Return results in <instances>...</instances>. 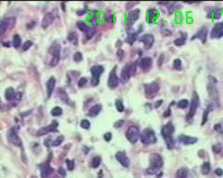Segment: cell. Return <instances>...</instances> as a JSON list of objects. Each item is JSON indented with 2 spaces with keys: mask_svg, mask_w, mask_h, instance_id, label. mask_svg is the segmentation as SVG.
<instances>
[{
  "mask_svg": "<svg viewBox=\"0 0 223 178\" xmlns=\"http://www.w3.org/2000/svg\"><path fill=\"white\" fill-rule=\"evenodd\" d=\"M162 103H163V100H158L157 102L155 103V105H154V108H159Z\"/></svg>",
  "mask_w": 223,
  "mask_h": 178,
  "instance_id": "obj_58",
  "label": "cell"
},
{
  "mask_svg": "<svg viewBox=\"0 0 223 178\" xmlns=\"http://www.w3.org/2000/svg\"><path fill=\"white\" fill-rule=\"evenodd\" d=\"M123 123H124V121H117V122H115L114 123V126L115 127V128H119V127H121L122 125H123Z\"/></svg>",
  "mask_w": 223,
  "mask_h": 178,
  "instance_id": "obj_53",
  "label": "cell"
},
{
  "mask_svg": "<svg viewBox=\"0 0 223 178\" xmlns=\"http://www.w3.org/2000/svg\"><path fill=\"white\" fill-rule=\"evenodd\" d=\"M63 139H64L63 135H59V137H58L56 139H54L53 141H51L50 146H52V147H58V146H59V145H61V144L62 143Z\"/></svg>",
  "mask_w": 223,
  "mask_h": 178,
  "instance_id": "obj_32",
  "label": "cell"
},
{
  "mask_svg": "<svg viewBox=\"0 0 223 178\" xmlns=\"http://www.w3.org/2000/svg\"><path fill=\"white\" fill-rule=\"evenodd\" d=\"M68 40H69L74 46L78 45V35H77V33L75 32H72L69 33V35H68Z\"/></svg>",
  "mask_w": 223,
  "mask_h": 178,
  "instance_id": "obj_29",
  "label": "cell"
},
{
  "mask_svg": "<svg viewBox=\"0 0 223 178\" xmlns=\"http://www.w3.org/2000/svg\"><path fill=\"white\" fill-rule=\"evenodd\" d=\"M54 21V15L52 13H47L44 18H43L42 20V28L43 29H48L51 24H52V22Z\"/></svg>",
  "mask_w": 223,
  "mask_h": 178,
  "instance_id": "obj_17",
  "label": "cell"
},
{
  "mask_svg": "<svg viewBox=\"0 0 223 178\" xmlns=\"http://www.w3.org/2000/svg\"><path fill=\"white\" fill-rule=\"evenodd\" d=\"M140 141L143 144H146V145L154 144V143H156V141H157L155 134H154V132L150 128H147V129L143 130L142 133L140 134Z\"/></svg>",
  "mask_w": 223,
  "mask_h": 178,
  "instance_id": "obj_2",
  "label": "cell"
},
{
  "mask_svg": "<svg viewBox=\"0 0 223 178\" xmlns=\"http://www.w3.org/2000/svg\"><path fill=\"white\" fill-rule=\"evenodd\" d=\"M139 14H140V10H136L134 11H131L127 16V22L129 24H132L134 21H136L139 18Z\"/></svg>",
  "mask_w": 223,
  "mask_h": 178,
  "instance_id": "obj_28",
  "label": "cell"
},
{
  "mask_svg": "<svg viewBox=\"0 0 223 178\" xmlns=\"http://www.w3.org/2000/svg\"><path fill=\"white\" fill-rule=\"evenodd\" d=\"M210 170H211V166H210V163L209 162H204L203 165H202V168H201V172L202 174H207L210 173Z\"/></svg>",
  "mask_w": 223,
  "mask_h": 178,
  "instance_id": "obj_33",
  "label": "cell"
},
{
  "mask_svg": "<svg viewBox=\"0 0 223 178\" xmlns=\"http://www.w3.org/2000/svg\"><path fill=\"white\" fill-rule=\"evenodd\" d=\"M83 59V55L81 52H75L74 55V61L76 62H80Z\"/></svg>",
  "mask_w": 223,
  "mask_h": 178,
  "instance_id": "obj_44",
  "label": "cell"
},
{
  "mask_svg": "<svg viewBox=\"0 0 223 178\" xmlns=\"http://www.w3.org/2000/svg\"><path fill=\"white\" fill-rule=\"evenodd\" d=\"M115 158H116V160H118L119 163L121 164L122 166H124L126 168L129 167V164H130L129 159H128V157L126 155L125 152H123V151L117 152V153L115 154Z\"/></svg>",
  "mask_w": 223,
  "mask_h": 178,
  "instance_id": "obj_13",
  "label": "cell"
},
{
  "mask_svg": "<svg viewBox=\"0 0 223 178\" xmlns=\"http://www.w3.org/2000/svg\"><path fill=\"white\" fill-rule=\"evenodd\" d=\"M152 65V59L151 58H143L140 61V67L143 71H147Z\"/></svg>",
  "mask_w": 223,
  "mask_h": 178,
  "instance_id": "obj_22",
  "label": "cell"
},
{
  "mask_svg": "<svg viewBox=\"0 0 223 178\" xmlns=\"http://www.w3.org/2000/svg\"><path fill=\"white\" fill-rule=\"evenodd\" d=\"M150 162H151V167L147 169V173L150 174H154L158 172L159 169L164 164L163 159L159 154L153 153L150 157Z\"/></svg>",
  "mask_w": 223,
  "mask_h": 178,
  "instance_id": "obj_1",
  "label": "cell"
},
{
  "mask_svg": "<svg viewBox=\"0 0 223 178\" xmlns=\"http://www.w3.org/2000/svg\"><path fill=\"white\" fill-rule=\"evenodd\" d=\"M135 72H136V64L135 63L126 64L121 72V81L123 83L128 82L129 78L135 74Z\"/></svg>",
  "mask_w": 223,
  "mask_h": 178,
  "instance_id": "obj_3",
  "label": "cell"
},
{
  "mask_svg": "<svg viewBox=\"0 0 223 178\" xmlns=\"http://www.w3.org/2000/svg\"><path fill=\"white\" fill-rule=\"evenodd\" d=\"M115 107H116V109H117L119 112H124V105H123L121 100L117 99L115 101Z\"/></svg>",
  "mask_w": 223,
  "mask_h": 178,
  "instance_id": "obj_40",
  "label": "cell"
},
{
  "mask_svg": "<svg viewBox=\"0 0 223 178\" xmlns=\"http://www.w3.org/2000/svg\"><path fill=\"white\" fill-rule=\"evenodd\" d=\"M95 29L93 28H89L87 32H85V37H87V39H91L93 37V35H95Z\"/></svg>",
  "mask_w": 223,
  "mask_h": 178,
  "instance_id": "obj_41",
  "label": "cell"
},
{
  "mask_svg": "<svg viewBox=\"0 0 223 178\" xmlns=\"http://www.w3.org/2000/svg\"><path fill=\"white\" fill-rule=\"evenodd\" d=\"M185 42H186V37H178L174 41V44L177 47H181L185 44Z\"/></svg>",
  "mask_w": 223,
  "mask_h": 178,
  "instance_id": "obj_39",
  "label": "cell"
},
{
  "mask_svg": "<svg viewBox=\"0 0 223 178\" xmlns=\"http://www.w3.org/2000/svg\"><path fill=\"white\" fill-rule=\"evenodd\" d=\"M178 140L181 141L184 145H192V144H194L197 142L196 137H189V135H185V134H181L178 137Z\"/></svg>",
  "mask_w": 223,
  "mask_h": 178,
  "instance_id": "obj_20",
  "label": "cell"
},
{
  "mask_svg": "<svg viewBox=\"0 0 223 178\" xmlns=\"http://www.w3.org/2000/svg\"><path fill=\"white\" fill-rule=\"evenodd\" d=\"M188 169L186 168H181L176 173V178H187L188 177Z\"/></svg>",
  "mask_w": 223,
  "mask_h": 178,
  "instance_id": "obj_30",
  "label": "cell"
},
{
  "mask_svg": "<svg viewBox=\"0 0 223 178\" xmlns=\"http://www.w3.org/2000/svg\"><path fill=\"white\" fill-rule=\"evenodd\" d=\"M59 174H61L63 177L65 176V171H64V169L63 168H59Z\"/></svg>",
  "mask_w": 223,
  "mask_h": 178,
  "instance_id": "obj_57",
  "label": "cell"
},
{
  "mask_svg": "<svg viewBox=\"0 0 223 178\" xmlns=\"http://www.w3.org/2000/svg\"><path fill=\"white\" fill-rule=\"evenodd\" d=\"M16 23V20L15 18H5L1 20V22H0V25H1V35H3L4 33L7 31H10V29H12L14 27V25Z\"/></svg>",
  "mask_w": 223,
  "mask_h": 178,
  "instance_id": "obj_9",
  "label": "cell"
},
{
  "mask_svg": "<svg viewBox=\"0 0 223 178\" xmlns=\"http://www.w3.org/2000/svg\"><path fill=\"white\" fill-rule=\"evenodd\" d=\"M56 86V80L54 77H50L48 81L47 82V94H48V98H49L52 95V92L55 88Z\"/></svg>",
  "mask_w": 223,
  "mask_h": 178,
  "instance_id": "obj_21",
  "label": "cell"
},
{
  "mask_svg": "<svg viewBox=\"0 0 223 178\" xmlns=\"http://www.w3.org/2000/svg\"><path fill=\"white\" fill-rule=\"evenodd\" d=\"M33 45V42L32 41H26L25 43L22 45V51H26V50H28Z\"/></svg>",
  "mask_w": 223,
  "mask_h": 178,
  "instance_id": "obj_47",
  "label": "cell"
},
{
  "mask_svg": "<svg viewBox=\"0 0 223 178\" xmlns=\"http://www.w3.org/2000/svg\"><path fill=\"white\" fill-rule=\"evenodd\" d=\"M57 128H58V123L56 121H53L52 123H51L50 124L45 126V127H42V128H40L37 133H36V135L37 137H42V135H45L48 133H51V132H56L57 131Z\"/></svg>",
  "mask_w": 223,
  "mask_h": 178,
  "instance_id": "obj_10",
  "label": "cell"
},
{
  "mask_svg": "<svg viewBox=\"0 0 223 178\" xmlns=\"http://www.w3.org/2000/svg\"><path fill=\"white\" fill-rule=\"evenodd\" d=\"M160 16V12L156 10H153V8H151L147 11V21L150 23H153V21H155L156 19L159 18Z\"/></svg>",
  "mask_w": 223,
  "mask_h": 178,
  "instance_id": "obj_19",
  "label": "cell"
},
{
  "mask_svg": "<svg viewBox=\"0 0 223 178\" xmlns=\"http://www.w3.org/2000/svg\"><path fill=\"white\" fill-rule=\"evenodd\" d=\"M16 95L17 93L15 92V90L12 88V87H7L5 91V97H6V99L10 101L12 99H15L16 98Z\"/></svg>",
  "mask_w": 223,
  "mask_h": 178,
  "instance_id": "obj_27",
  "label": "cell"
},
{
  "mask_svg": "<svg viewBox=\"0 0 223 178\" xmlns=\"http://www.w3.org/2000/svg\"><path fill=\"white\" fill-rule=\"evenodd\" d=\"M215 174H217V175H219V176H221V175L223 174V171L221 170L220 168H219V169H217V170L215 171Z\"/></svg>",
  "mask_w": 223,
  "mask_h": 178,
  "instance_id": "obj_56",
  "label": "cell"
},
{
  "mask_svg": "<svg viewBox=\"0 0 223 178\" xmlns=\"http://www.w3.org/2000/svg\"><path fill=\"white\" fill-rule=\"evenodd\" d=\"M7 137L8 142L12 144V145L17 147H22V140L18 135V133H17V129H15L14 127L8 130L7 134Z\"/></svg>",
  "mask_w": 223,
  "mask_h": 178,
  "instance_id": "obj_6",
  "label": "cell"
},
{
  "mask_svg": "<svg viewBox=\"0 0 223 178\" xmlns=\"http://www.w3.org/2000/svg\"><path fill=\"white\" fill-rule=\"evenodd\" d=\"M66 165H67V169L69 171H73L74 168V162L71 160H66Z\"/></svg>",
  "mask_w": 223,
  "mask_h": 178,
  "instance_id": "obj_46",
  "label": "cell"
},
{
  "mask_svg": "<svg viewBox=\"0 0 223 178\" xmlns=\"http://www.w3.org/2000/svg\"><path fill=\"white\" fill-rule=\"evenodd\" d=\"M101 109H102V106H101L100 104L94 105V106L89 109V112H88V115L89 117H96L97 115L100 114V112H101Z\"/></svg>",
  "mask_w": 223,
  "mask_h": 178,
  "instance_id": "obj_25",
  "label": "cell"
},
{
  "mask_svg": "<svg viewBox=\"0 0 223 178\" xmlns=\"http://www.w3.org/2000/svg\"><path fill=\"white\" fill-rule=\"evenodd\" d=\"M198 106H199V97H198V95H197L196 92H193L192 103H191V107H190V112H189V113L187 115V120L189 122H190L192 119L193 118Z\"/></svg>",
  "mask_w": 223,
  "mask_h": 178,
  "instance_id": "obj_8",
  "label": "cell"
},
{
  "mask_svg": "<svg viewBox=\"0 0 223 178\" xmlns=\"http://www.w3.org/2000/svg\"><path fill=\"white\" fill-rule=\"evenodd\" d=\"M123 56H124V51H123V50H121V49L118 50V51H117V57L119 58L120 61H121V59L123 58Z\"/></svg>",
  "mask_w": 223,
  "mask_h": 178,
  "instance_id": "obj_54",
  "label": "cell"
},
{
  "mask_svg": "<svg viewBox=\"0 0 223 178\" xmlns=\"http://www.w3.org/2000/svg\"><path fill=\"white\" fill-rule=\"evenodd\" d=\"M169 112H170L169 109H167V113H166V114H165L164 116H168V114H169Z\"/></svg>",
  "mask_w": 223,
  "mask_h": 178,
  "instance_id": "obj_60",
  "label": "cell"
},
{
  "mask_svg": "<svg viewBox=\"0 0 223 178\" xmlns=\"http://www.w3.org/2000/svg\"><path fill=\"white\" fill-rule=\"evenodd\" d=\"M115 72H116V67H114V69L111 71L109 78H108V86L111 89L117 87L119 84V78Z\"/></svg>",
  "mask_w": 223,
  "mask_h": 178,
  "instance_id": "obj_11",
  "label": "cell"
},
{
  "mask_svg": "<svg viewBox=\"0 0 223 178\" xmlns=\"http://www.w3.org/2000/svg\"><path fill=\"white\" fill-rule=\"evenodd\" d=\"M174 130H175V128H174L173 124L171 123H167L166 125L163 126V128L161 130L162 137H164V138L171 137V135H172V134L174 133Z\"/></svg>",
  "mask_w": 223,
  "mask_h": 178,
  "instance_id": "obj_14",
  "label": "cell"
},
{
  "mask_svg": "<svg viewBox=\"0 0 223 178\" xmlns=\"http://www.w3.org/2000/svg\"><path fill=\"white\" fill-rule=\"evenodd\" d=\"M48 51L51 55H52V57L59 58V55H61V45L58 44V43H54L49 47Z\"/></svg>",
  "mask_w": 223,
  "mask_h": 178,
  "instance_id": "obj_24",
  "label": "cell"
},
{
  "mask_svg": "<svg viewBox=\"0 0 223 178\" xmlns=\"http://www.w3.org/2000/svg\"><path fill=\"white\" fill-rule=\"evenodd\" d=\"M213 151L215 152V153H219V152L221 151V148L219 145H216L213 147Z\"/></svg>",
  "mask_w": 223,
  "mask_h": 178,
  "instance_id": "obj_52",
  "label": "cell"
},
{
  "mask_svg": "<svg viewBox=\"0 0 223 178\" xmlns=\"http://www.w3.org/2000/svg\"><path fill=\"white\" fill-rule=\"evenodd\" d=\"M111 137H113V135H111V133H106V134H104V135H103V138H104V140H105V141H107V142H109V141L111 139Z\"/></svg>",
  "mask_w": 223,
  "mask_h": 178,
  "instance_id": "obj_51",
  "label": "cell"
},
{
  "mask_svg": "<svg viewBox=\"0 0 223 178\" xmlns=\"http://www.w3.org/2000/svg\"><path fill=\"white\" fill-rule=\"evenodd\" d=\"M145 96L148 98H152L159 91V84L156 82H152L151 83L144 84Z\"/></svg>",
  "mask_w": 223,
  "mask_h": 178,
  "instance_id": "obj_5",
  "label": "cell"
},
{
  "mask_svg": "<svg viewBox=\"0 0 223 178\" xmlns=\"http://www.w3.org/2000/svg\"><path fill=\"white\" fill-rule=\"evenodd\" d=\"M91 74H92V79H91V83L92 86H98L100 82V77L101 73L104 72V68L102 66H93L91 68Z\"/></svg>",
  "mask_w": 223,
  "mask_h": 178,
  "instance_id": "obj_7",
  "label": "cell"
},
{
  "mask_svg": "<svg viewBox=\"0 0 223 178\" xmlns=\"http://www.w3.org/2000/svg\"><path fill=\"white\" fill-rule=\"evenodd\" d=\"M140 40L144 44V47L146 49L151 48L152 47L153 43H154V37H153L152 35H150V33H147V35H142Z\"/></svg>",
  "mask_w": 223,
  "mask_h": 178,
  "instance_id": "obj_16",
  "label": "cell"
},
{
  "mask_svg": "<svg viewBox=\"0 0 223 178\" xmlns=\"http://www.w3.org/2000/svg\"><path fill=\"white\" fill-rule=\"evenodd\" d=\"M87 82H88V79L87 78H85V77H82V78H80L79 80H78V82H77V84H78V87H83V86H85V84L87 83Z\"/></svg>",
  "mask_w": 223,
  "mask_h": 178,
  "instance_id": "obj_48",
  "label": "cell"
},
{
  "mask_svg": "<svg viewBox=\"0 0 223 178\" xmlns=\"http://www.w3.org/2000/svg\"><path fill=\"white\" fill-rule=\"evenodd\" d=\"M40 171H41V176L42 178H47L48 175H50L53 173V169L50 167L49 163L44 162L40 165Z\"/></svg>",
  "mask_w": 223,
  "mask_h": 178,
  "instance_id": "obj_18",
  "label": "cell"
},
{
  "mask_svg": "<svg viewBox=\"0 0 223 178\" xmlns=\"http://www.w3.org/2000/svg\"><path fill=\"white\" fill-rule=\"evenodd\" d=\"M77 27H78L81 31H84V32H87L88 30L87 25H85V23H83V22H78V23H77Z\"/></svg>",
  "mask_w": 223,
  "mask_h": 178,
  "instance_id": "obj_49",
  "label": "cell"
},
{
  "mask_svg": "<svg viewBox=\"0 0 223 178\" xmlns=\"http://www.w3.org/2000/svg\"><path fill=\"white\" fill-rule=\"evenodd\" d=\"M62 114V109L59 108V107H55L51 109V115L54 116V117H58V116H61Z\"/></svg>",
  "mask_w": 223,
  "mask_h": 178,
  "instance_id": "obj_34",
  "label": "cell"
},
{
  "mask_svg": "<svg viewBox=\"0 0 223 178\" xmlns=\"http://www.w3.org/2000/svg\"><path fill=\"white\" fill-rule=\"evenodd\" d=\"M100 162H101V159H100V157L96 156V157H94V158L92 159V160H91V166H92L93 168H97V167L100 166Z\"/></svg>",
  "mask_w": 223,
  "mask_h": 178,
  "instance_id": "obj_35",
  "label": "cell"
},
{
  "mask_svg": "<svg viewBox=\"0 0 223 178\" xmlns=\"http://www.w3.org/2000/svg\"><path fill=\"white\" fill-rule=\"evenodd\" d=\"M215 83H217V81L215 80L214 82H209V84H208V94L211 97V99L214 101V102L219 103V94H218V90L215 86Z\"/></svg>",
  "mask_w": 223,
  "mask_h": 178,
  "instance_id": "obj_12",
  "label": "cell"
},
{
  "mask_svg": "<svg viewBox=\"0 0 223 178\" xmlns=\"http://www.w3.org/2000/svg\"><path fill=\"white\" fill-rule=\"evenodd\" d=\"M59 61V58L52 57V58H51V59H50V61H49V65H50L51 67H55V66L58 65Z\"/></svg>",
  "mask_w": 223,
  "mask_h": 178,
  "instance_id": "obj_45",
  "label": "cell"
},
{
  "mask_svg": "<svg viewBox=\"0 0 223 178\" xmlns=\"http://www.w3.org/2000/svg\"><path fill=\"white\" fill-rule=\"evenodd\" d=\"M136 33H129V35H128V37H127V42H128V43H129V44H132L133 43V42L136 40Z\"/></svg>",
  "mask_w": 223,
  "mask_h": 178,
  "instance_id": "obj_50",
  "label": "cell"
},
{
  "mask_svg": "<svg viewBox=\"0 0 223 178\" xmlns=\"http://www.w3.org/2000/svg\"><path fill=\"white\" fill-rule=\"evenodd\" d=\"M221 129V127H220V125L219 124H217V125H215V130H220Z\"/></svg>",
  "mask_w": 223,
  "mask_h": 178,
  "instance_id": "obj_59",
  "label": "cell"
},
{
  "mask_svg": "<svg viewBox=\"0 0 223 178\" xmlns=\"http://www.w3.org/2000/svg\"><path fill=\"white\" fill-rule=\"evenodd\" d=\"M21 45H22V40H21L20 35H15L13 36V46H14V47L18 48Z\"/></svg>",
  "mask_w": 223,
  "mask_h": 178,
  "instance_id": "obj_37",
  "label": "cell"
},
{
  "mask_svg": "<svg viewBox=\"0 0 223 178\" xmlns=\"http://www.w3.org/2000/svg\"><path fill=\"white\" fill-rule=\"evenodd\" d=\"M126 137L130 143H136L140 137V129L137 126H130L126 133Z\"/></svg>",
  "mask_w": 223,
  "mask_h": 178,
  "instance_id": "obj_4",
  "label": "cell"
},
{
  "mask_svg": "<svg viewBox=\"0 0 223 178\" xmlns=\"http://www.w3.org/2000/svg\"><path fill=\"white\" fill-rule=\"evenodd\" d=\"M223 36V22L216 23L211 32V37L212 38H219Z\"/></svg>",
  "mask_w": 223,
  "mask_h": 178,
  "instance_id": "obj_15",
  "label": "cell"
},
{
  "mask_svg": "<svg viewBox=\"0 0 223 178\" xmlns=\"http://www.w3.org/2000/svg\"><path fill=\"white\" fill-rule=\"evenodd\" d=\"M221 14H222V12H220V11L215 12V13H214V15H215V16L213 17V19H214V20H215V19H219L220 17H221Z\"/></svg>",
  "mask_w": 223,
  "mask_h": 178,
  "instance_id": "obj_55",
  "label": "cell"
},
{
  "mask_svg": "<svg viewBox=\"0 0 223 178\" xmlns=\"http://www.w3.org/2000/svg\"><path fill=\"white\" fill-rule=\"evenodd\" d=\"M165 140H166L167 147L169 149H172V148H174V147H175V142H174V140H173V138H172V137H166V138H165Z\"/></svg>",
  "mask_w": 223,
  "mask_h": 178,
  "instance_id": "obj_36",
  "label": "cell"
},
{
  "mask_svg": "<svg viewBox=\"0 0 223 178\" xmlns=\"http://www.w3.org/2000/svg\"><path fill=\"white\" fill-rule=\"evenodd\" d=\"M58 95H59V98L62 99V102H64V103H66V104H69V105H72V101L70 100L69 96H68V94L65 92L64 89H62V88H59V90H58Z\"/></svg>",
  "mask_w": 223,
  "mask_h": 178,
  "instance_id": "obj_23",
  "label": "cell"
},
{
  "mask_svg": "<svg viewBox=\"0 0 223 178\" xmlns=\"http://www.w3.org/2000/svg\"><path fill=\"white\" fill-rule=\"evenodd\" d=\"M207 30L205 27H203L202 29H200L198 31V32L196 33V35L193 37V40L195 39V38H198L202 41H205V38H207Z\"/></svg>",
  "mask_w": 223,
  "mask_h": 178,
  "instance_id": "obj_26",
  "label": "cell"
},
{
  "mask_svg": "<svg viewBox=\"0 0 223 178\" xmlns=\"http://www.w3.org/2000/svg\"><path fill=\"white\" fill-rule=\"evenodd\" d=\"M173 67L176 70H181V61L179 58H176L173 62Z\"/></svg>",
  "mask_w": 223,
  "mask_h": 178,
  "instance_id": "obj_43",
  "label": "cell"
},
{
  "mask_svg": "<svg viewBox=\"0 0 223 178\" xmlns=\"http://www.w3.org/2000/svg\"><path fill=\"white\" fill-rule=\"evenodd\" d=\"M212 109H213L212 105H209V107H207V109H205V111H204V115H203V122H202V125H204L205 123H207V119H208V115H209L210 112L212 111Z\"/></svg>",
  "mask_w": 223,
  "mask_h": 178,
  "instance_id": "obj_31",
  "label": "cell"
},
{
  "mask_svg": "<svg viewBox=\"0 0 223 178\" xmlns=\"http://www.w3.org/2000/svg\"><path fill=\"white\" fill-rule=\"evenodd\" d=\"M178 108L179 109H186L189 106V101L187 99H181L178 101V103L177 104Z\"/></svg>",
  "mask_w": 223,
  "mask_h": 178,
  "instance_id": "obj_38",
  "label": "cell"
},
{
  "mask_svg": "<svg viewBox=\"0 0 223 178\" xmlns=\"http://www.w3.org/2000/svg\"><path fill=\"white\" fill-rule=\"evenodd\" d=\"M80 126L82 127V128H84V129H89L90 128V123H89V121L85 120H85L81 121Z\"/></svg>",
  "mask_w": 223,
  "mask_h": 178,
  "instance_id": "obj_42",
  "label": "cell"
}]
</instances>
